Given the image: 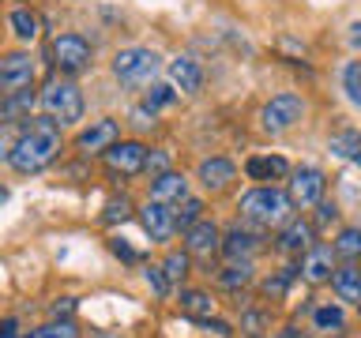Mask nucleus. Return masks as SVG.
Returning a JSON list of instances; mask_svg holds the SVG:
<instances>
[{
	"mask_svg": "<svg viewBox=\"0 0 361 338\" xmlns=\"http://www.w3.org/2000/svg\"><path fill=\"white\" fill-rule=\"evenodd\" d=\"M61 151H64V128L53 117H45V113H30L27 120H19V135H16V146H11L8 165L19 177H34L42 169H49Z\"/></svg>",
	"mask_w": 361,
	"mask_h": 338,
	"instance_id": "obj_1",
	"label": "nucleus"
},
{
	"mask_svg": "<svg viewBox=\"0 0 361 338\" xmlns=\"http://www.w3.org/2000/svg\"><path fill=\"white\" fill-rule=\"evenodd\" d=\"M237 211H241V218L248 225H259V230H279V225H286L293 218V199H290V192H282V188L256 184V188H248L245 196H241Z\"/></svg>",
	"mask_w": 361,
	"mask_h": 338,
	"instance_id": "obj_2",
	"label": "nucleus"
},
{
	"mask_svg": "<svg viewBox=\"0 0 361 338\" xmlns=\"http://www.w3.org/2000/svg\"><path fill=\"white\" fill-rule=\"evenodd\" d=\"M113 79L128 90H143V87H154V79L162 75V56L147 45H128V49H117L113 53Z\"/></svg>",
	"mask_w": 361,
	"mask_h": 338,
	"instance_id": "obj_3",
	"label": "nucleus"
},
{
	"mask_svg": "<svg viewBox=\"0 0 361 338\" xmlns=\"http://www.w3.org/2000/svg\"><path fill=\"white\" fill-rule=\"evenodd\" d=\"M42 113L45 117H53L61 128H72V124L83 120V109H87V101H83V90H79V83L72 75H53L49 83L42 87Z\"/></svg>",
	"mask_w": 361,
	"mask_h": 338,
	"instance_id": "obj_4",
	"label": "nucleus"
},
{
	"mask_svg": "<svg viewBox=\"0 0 361 338\" xmlns=\"http://www.w3.org/2000/svg\"><path fill=\"white\" fill-rule=\"evenodd\" d=\"M49 64L56 68V75H83L94 64V45L83 34H53L49 38Z\"/></svg>",
	"mask_w": 361,
	"mask_h": 338,
	"instance_id": "obj_5",
	"label": "nucleus"
},
{
	"mask_svg": "<svg viewBox=\"0 0 361 338\" xmlns=\"http://www.w3.org/2000/svg\"><path fill=\"white\" fill-rule=\"evenodd\" d=\"M301 117H305V98L293 94V90H282V94H275L264 109H259V128H264L267 135H282V132H290Z\"/></svg>",
	"mask_w": 361,
	"mask_h": 338,
	"instance_id": "obj_6",
	"label": "nucleus"
},
{
	"mask_svg": "<svg viewBox=\"0 0 361 338\" xmlns=\"http://www.w3.org/2000/svg\"><path fill=\"white\" fill-rule=\"evenodd\" d=\"M117 139H121V120L117 117H98V120L83 124V128L75 132V151L79 154H106Z\"/></svg>",
	"mask_w": 361,
	"mask_h": 338,
	"instance_id": "obj_7",
	"label": "nucleus"
},
{
	"mask_svg": "<svg viewBox=\"0 0 361 338\" xmlns=\"http://www.w3.org/2000/svg\"><path fill=\"white\" fill-rule=\"evenodd\" d=\"M38 79L30 53H4L0 56V94H16V90H30Z\"/></svg>",
	"mask_w": 361,
	"mask_h": 338,
	"instance_id": "obj_8",
	"label": "nucleus"
},
{
	"mask_svg": "<svg viewBox=\"0 0 361 338\" xmlns=\"http://www.w3.org/2000/svg\"><path fill=\"white\" fill-rule=\"evenodd\" d=\"M324 188H327V180H324V169H316V165H298V169H290V199H293V207H316V203L324 199Z\"/></svg>",
	"mask_w": 361,
	"mask_h": 338,
	"instance_id": "obj_9",
	"label": "nucleus"
},
{
	"mask_svg": "<svg viewBox=\"0 0 361 338\" xmlns=\"http://www.w3.org/2000/svg\"><path fill=\"white\" fill-rule=\"evenodd\" d=\"M102 162H106V169L117 177H135V173H143L147 146L140 139H117L106 154H102Z\"/></svg>",
	"mask_w": 361,
	"mask_h": 338,
	"instance_id": "obj_10",
	"label": "nucleus"
},
{
	"mask_svg": "<svg viewBox=\"0 0 361 338\" xmlns=\"http://www.w3.org/2000/svg\"><path fill=\"white\" fill-rule=\"evenodd\" d=\"M140 222H143V230H147V237H151L154 244H166L169 237L177 233L173 207H169V203H158V199H147L140 207Z\"/></svg>",
	"mask_w": 361,
	"mask_h": 338,
	"instance_id": "obj_11",
	"label": "nucleus"
},
{
	"mask_svg": "<svg viewBox=\"0 0 361 338\" xmlns=\"http://www.w3.org/2000/svg\"><path fill=\"white\" fill-rule=\"evenodd\" d=\"M185 252L211 259L214 252H222V230L211 218H200L196 225H188V230H185Z\"/></svg>",
	"mask_w": 361,
	"mask_h": 338,
	"instance_id": "obj_12",
	"label": "nucleus"
},
{
	"mask_svg": "<svg viewBox=\"0 0 361 338\" xmlns=\"http://www.w3.org/2000/svg\"><path fill=\"white\" fill-rule=\"evenodd\" d=\"M335 270V248L331 244H312L309 252H301V278L320 286V282H331Z\"/></svg>",
	"mask_w": 361,
	"mask_h": 338,
	"instance_id": "obj_13",
	"label": "nucleus"
},
{
	"mask_svg": "<svg viewBox=\"0 0 361 338\" xmlns=\"http://www.w3.org/2000/svg\"><path fill=\"white\" fill-rule=\"evenodd\" d=\"M196 180L207 192H226L237 180V165L230 162V158H222V154H214V158H203L200 169H196Z\"/></svg>",
	"mask_w": 361,
	"mask_h": 338,
	"instance_id": "obj_14",
	"label": "nucleus"
},
{
	"mask_svg": "<svg viewBox=\"0 0 361 338\" xmlns=\"http://www.w3.org/2000/svg\"><path fill=\"white\" fill-rule=\"evenodd\" d=\"M264 248V237L252 233L248 225H233V230L222 233V256L226 259H248L252 263V256Z\"/></svg>",
	"mask_w": 361,
	"mask_h": 338,
	"instance_id": "obj_15",
	"label": "nucleus"
},
{
	"mask_svg": "<svg viewBox=\"0 0 361 338\" xmlns=\"http://www.w3.org/2000/svg\"><path fill=\"white\" fill-rule=\"evenodd\" d=\"M169 72V83H173L180 94H200L203 90V68L192 61V56H173V61L166 64Z\"/></svg>",
	"mask_w": 361,
	"mask_h": 338,
	"instance_id": "obj_16",
	"label": "nucleus"
},
{
	"mask_svg": "<svg viewBox=\"0 0 361 338\" xmlns=\"http://www.w3.org/2000/svg\"><path fill=\"white\" fill-rule=\"evenodd\" d=\"M185 196H188V177H185V173H177V169H166V173L151 177V199L177 207V203L185 199Z\"/></svg>",
	"mask_w": 361,
	"mask_h": 338,
	"instance_id": "obj_17",
	"label": "nucleus"
},
{
	"mask_svg": "<svg viewBox=\"0 0 361 338\" xmlns=\"http://www.w3.org/2000/svg\"><path fill=\"white\" fill-rule=\"evenodd\" d=\"M279 248H282V252H286V256H298V252H309V248L316 244L312 241V237H316V230H312V225L309 222H305V218H290L286 225H279Z\"/></svg>",
	"mask_w": 361,
	"mask_h": 338,
	"instance_id": "obj_18",
	"label": "nucleus"
},
{
	"mask_svg": "<svg viewBox=\"0 0 361 338\" xmlns=\"http://www.w3.org/2000/svg\"><path fill=\"white\" fill-rule=\"evenodd\" d=\"M245 177L248 180H282V177H290V162L282 154H252L245 162Z\"/></svg>",
	"mask_w": 361,
	"mask_h": 338,
	"instance_id": "obj_19",
	"label": "nucleus"
},
{
	"mask_svg": "<svg viewBox=\"0 0 361 338\" xmlns=\"http://www.w3.org/2000/svg\"><path fill=\"white\" fill-rule=\"evenodd\" d=\"M8 27H11V34H16V42L30 45V42H38V34H42V19H38V11H34V8L16 4V8H11V15H8Z\"/></svg>",
	"mask_w": 361,
	"mask_h": 338,
	"instance_id": "obj_20",
	"label": "nucleus"
},
{
	"mask_svg": "<svg viewBox=\"0 0 361 338\" xmlns=\"http://www.w3.org/2000/svg\"><path fill=\"white\" fill-rule=\"evenodd\" d=\"M34 101H38V94L30 90H16V94H0V124H19L30 117Z\"/></svg>",
	"mask_w": 361,
	"mask_h": 338,
	"instance_id": "obj_21",
	"label": "nucleus"
},
{
	"mask_svg": "<svg viewBox=\"0 0 361 338\" xmlns=\"http://www.w3.org/2000/svg\"><path fill=\"white\" fill-rule=\"evenodd\" d=\"M331 289L338 293V301H354V304H361V270H357L354 263L335 267V270H331Z\"/></svg>",
	"mask_w": 361,
	"mask_h": 338,
	"instance_id": "obj_22",
	"label": "nucleus"
},
{
	"mask_svg": "<svg viewBox=\"0 0 361 338\" xmlns=\"http://www.w3.org/2000/svg\"><path fill=\"white\" fill-rule=\"evenodd\" d=\"M312 327L324 334H343L346 331V312L343 304H316L312 308Z\"/></svg>",
	"mask_w": 361,
	"mask_h": 338,
	"instance_id": "obj_23",
	"label": "nucleus"
},
{
	"mask_svg": "<svg viewBox=\"0 0 361 338\" xmlns=\"http://www.w3.org/2000/svg\"><path fill=\"white\" fill-rule=\"evenodd\" d=\"M327 151H331L335 158H343V162H357L361 158V132H354V128L335 132L331 143H327Z\"/></svg>",
	"mask_w": 361,
	"mask_h": 338,
	"instance_id": "obj_24",
	"label": "nucleus"
},
{
	"mask_svg": "<svg viewBox=\"0 0 361 338\" xmlns=\"http://www.w3.org/2000/svg\"><path fill=\"white\" fill-rule=\"evenodd\" d=\"M214 278H219V286H226V289H245L248 282H252V263H248V259H230Z\"/></svg>",
	"mask_w": 361,
	"mask_h": 338,
	"instance_id": "obj_25",
	"label": "nucleus"
},
{
	"mask_svg": "<svg viewBox=\"0 0 361 338\" xmlns=\"http://www.w3.org/2000/svg\"><path fill=\"white\" fill-rule=\"evenodd\" d=\"M180 312H188L192 320H203V315H214V301L207 289H180Z\"/></svg>",
	"mask_w": 361,
	"mask_h": 338,
	"instance_id": "obj_26",
	"label": "nucleus"
},
{
	"mask_svg": "<svg viewBox=\"0 0 361 338\" xmlns=\"http://www.w3.org/2000/svg\"><path fill=\"white\" fill-rule=\"evenodd\" d=\"M203 211H207V207H203V199H200V196H185V199H180V203H177V207H173V218H177V230H180V233H185V230H188V225H196V222L203 218Z\"/></svg>",
	"mask_w": 361,
	"mask_h": 338,
	"instance_id": "obj_27",
	"label": "nucleus"
},
{
	"mask_svg": "<svg viewBox=\"0 0 361 338\" xmlns=\"http://www.w3.org/2000/svg\"><path fill=\"white\" fill-rule=\"evenodd\" d=\"M335 256H346V259H357L361 256V230L357 225H346V230H338L335 237Z\"/></svg>",
	"mask_w": 361,
	"mask_h": 338,
	"instance_id": "obj_28",
	"label": "nucleus"
},
{
	"mask_svg": "<svg viewBox=\"0 0 361 338\" xmlns=\"http://www.w3.org/2000/svg\"><path fill=\"white\" fill-rule=\"evenodd\" d=\"M23 338H79V327L64 315V320H53V323H45V327H38V331H30Z\"/></svg>",
	"mask_w": 361,
	"mask_h": 338,
	"instance_id": "obj_29",
	"label": "nucleus"
},
{
	"mask_svg": "<svg viewBox=\"0 0 361 338\" xmlns=\"http://www.w3.org/2000/svg\"><path fill=\"white\" fill-rule=\"evenodd\" d=\"M162 270H166L169 286H173V282H185L188 278V252H166Z\"/></svg>",
	"mask_w": 361,
	"mask_h": 338,
	"instance_id": "obj_30",
	"label": "nucleus"
},
{
	"mask_svg": "<svg viewBox=\"0 0 361 338\" xmlns=\"http://www.w3.org/2000/svg\"><path fill=\"white\" fill-rule=\"evenodd\" d=\"M132 218V199L121 196V199H109L106 211H102V222L106 225H117V222H128Z\"/></svg>",
	"mask_w": 361,
	"mask_h": 338,
	"instance_id": "obj_31",
	"label": "nucleus"
},
{
	"mask_svg": "<svg viewBox=\"0 0 361 338\" xmlns=\"http://www.w3.org/2000/svg\"><path fill=\"white\" fill-rule=\"evenodd\" d=\"M343 87H346V98L361 106V61H350L343 68Z\"/></svg>",
	"mask_w": 361,
	"mask_h": 338,
	"instance_id": "obj_32",
	"label": "nucleus"
},
{
	"mask_svg": "<svg viewBox=\"0 0 361 338\" xmlns=\"http://www.w3.org/2000/svg\"><path fill=\"white\" fill-rule=\"evenodd\" d=\"M298 275H301V270H293V267H282L275 278H267V282H264V293H267V297H282V293L290 289V282L298 278Z\"/></svg>",
	"mask_w": 361,
	"mask_h": 338,
	"instance_id": "obj_33",
	"label": "nucleus"
},
{
	"mask_svg": "<svg viewBox=\"0 0 361 338\" xmlns=\"http://www.w3.org/2000/svg\"><path fill=\"white\" fill-rule=\"evenodd\" d=\"M177 101V87H166V83H154L151 90H147V106L151 109H166Z\"/></svg>",
	"mask_w": 361,
	"mask_h": 338,
	"instance_id": "obj_34",
	"label": "nucleus"
},
{
	"mask_svg": "<svg viewBox=\"0 0 361 338\" xmlns=\"http://www.w3.org/2000/svg\"><path fill=\"white\" fill-rule=\"evenodd\" d=\"M241 331H245L248 338H259V334L267 331V315H264V312H252V308H248V312L241 315Z\"/></svg>",
	"mask_w": 361,
	"mask_h": 338,
	"instance_id": "obj_35",
	"label": "nucleus"
},
{
	"mask_svg": "<svg viewBox=\"0 0 361 338\" xmlns=\"http://www.w3.org/2000/svg\"><path fill=\"white\" fill-rule=\"evenodd\" d=\"M16 135H19V124H0V162H8V158H11Z\"/></svg>",
	"mask_w": 361,
	"mask_h": 338,
	"instance_id": "obj_36",
	"label": "nucleus"
},
{
	"mask_svg": "<svg viewBox=\"0 0 361 338\" xmlns=\"http://www.w3.org/2000/svg\"><path fill=\"white\" fill-rule=\"evenodd\" d=\"M147 286H151L158 297H169V278L162 267H147Z\"/></svg>",
	"mask_w": 361,
	"mask_h": 338,
	"instance_id": "obj_37",
	"label": "nucleus"
},
{
	"mask_svg": "<svg viewBox=\"0 0 361 338\" xmlns=\"http://www.w3.org/2000/svg\"><path fill=\"white\" fill-rule=\"evenodd\" d=\"M143 169H147L151 177L166 173V169H169V154H166V151H147V162H143Z\"/></svg>",
	"mask_w": 361,
	"mask_h": 338,
	"instance_id": "obj_38",
	"label": "nucleus"
},
{
	"mask_svg": "<svg viewBox=\"0 0 361 338\" xmlns=\"http://www.w3.org/2000/svg\"><path fill=\"white\" fill-rule=\"evenodd\" d=\"M316 211H320V214H316V218H320V225H331V222H338V207H335V203L320 199V203H316Z\"/></svg>",
	"mask_w": 361,
	"mask_h": 338,
	"instance_id": "obj_39",
	"label": "nucleus"
},
{
	"mask_svg": "<svg viewBox=\"0 0 361 338\" xmlns=\"http://www.w3.org/2000/svg\"><path fill=\"white\" fill-rule=\"evenodd\" d=\"M109 248H113V256L124 259V263H140V252H135V248H128L124 241H109Z\"/></svg>",
	"mask_w": 361,
	"mask_h": 338,
	"instance_id": "obj_40",
	"label": "nucleus"
},
{
	"mask_svg": "<svg viewBox=\"0 0 361 338\" xmlns=\"http://www.w3.org/2000/svg\"><path fill=\"white\" fill-rule=\"evenodd\" d=\"M200 327H207V331H214V334H233V327L226 323V320H214V315H203V320H196Z\"/></svg>",
	"mask_w": 361,
	"mask_h": 338,
	"instance_id": "obj_41",
	"label": "nucleus"
},
{
	"mask_svg": "<svg viewBox=\"0 0 361 338\" xmlns=\"http://www.w3.org/2000/svg\"><path fill=\"white\" fill-rule=\"evenodd\" d=\"M0 338H23V331H19V320H16V315H8V320H0Z\"/></svg>",
	"mask_w": 361,
	"mask_h": 338,
	"instance_id": "obj_42",
	"label": "nucleus"
},
{
	"mask_svg": "<svg viewBox=\"0 0 361 338\" xmlns=\"http://www.w3.org/2000/svg\"><path fill=\"white\" fill-rule=\"evenodd\" d=\"M72 308H75V304H72V297H61V301L53 304V315L61 320V315H72Z\"/></svg>",
	"mask_w": 361,
	"mask_h": 338,
	"instance_id": "obj_43",
	"label": "nucleus"
},
{
	"mask_svg": "<svg viewBox=\"0 0 361 338\" xmlns=\"http://www.w3.org/2000/svg\"><path fill=\"white\" fill-rule=\"evenodd\" d=\"M350 42H354V45H361V23H354V34H350Z\"/></svg>",
	"mask_w": 361,
	"mask_h": 338,
	"instance_id": "obj_44",
	"label": "nucleus"
},
{
	"mask_svg": "<svg viewBox=\"0 0 361 338\" xmlns=\"http://www.w3.org/2000/svg\"><path fill=\"white\" fill-rule=\"evenodd\" d=\"M282 338H305V334H298V327H286V331H282Z\"/></svg>",
	"mask_w": 361,
	"mask_h": 338,
	"instance_id": "obj_45",
	"label": "nucleus"
},
{
	"mask_svg": "<svg viewBox=\"0 0 361 338\" xmlns=\"http://www.w3.org/2000/svg\"><path fill=\"white\" fill-rule=\"evenodd\" d=\"M4 199H8V188H4V184H0V203H4Z\"/></svg>",
	"mask_w": 361,
	"mask_h": 338,
	"instance_id": "obj_46",
	"label": "nucleus"
},
{
	"mask_svg": "<svg viewBox=\"0 0 361 338\" xmlns=\"http://www.w3.org/2000/svg\"><path fill=\"white\" fill-rule=\"evenodd\" d=\"M357 165H361V158H357Z\"/></svg>",
	"mask_w": 361,
	"mask_h": 338,
	"instance_id": "obj_47",
	"label": "nucleus"
}]
</instances>
